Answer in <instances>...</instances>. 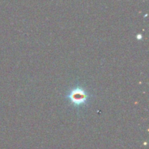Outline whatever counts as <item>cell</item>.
Returning a JSON list of instances; mask_svg holds the SVG:
<instances>
[{
  "label": "cell",
  "instance_id": "cell-1",
  "mask_svg": "<svg viewBox=\"0 0 149 149\" xmlns=\"http://www.w3.org/2000/svg\"><path fill=\"white\" fill-rule=\"evenodd\" d=\"M69 100L74 106H81L86 103L88 96L87 93L81 88H76L68 95Z\"/></svg>",
  "mask_w": 149,
  "mask_h": 149
}]
</instances>
